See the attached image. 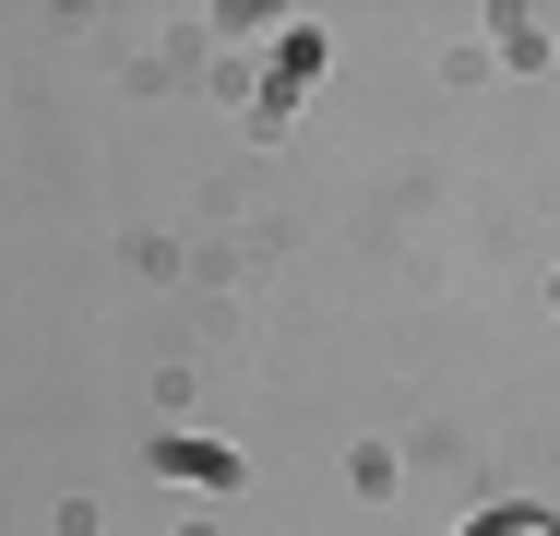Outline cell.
I'll return each mask as SVG.
<instances>
[{"label": "cell", "instance_id": "cell-1", "mask_svg": "<svg viewBox=\"0 0 560 536\" xmlns=\"http://www.w3.org/2000/svg\"><path fill=\"white\" fill-rule=\"evenodd\" d=\"M477 536H549V525H537V513H489Z\"/></svg>", "mask_w": 560, "mask_h": 536}]
</instances>
